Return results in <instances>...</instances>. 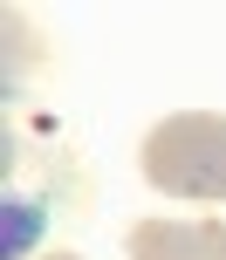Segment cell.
<instances>
[{
	"label": "cell",
	"mask_w": 226,
	"mask_h": 260,
	"mask_svg": "<svg viewBox=\"0 0 226 260\" xmlns=\"http://www.w3.org/2000/svg\"><path fill=\"white\" fill-rule=\"evenodd\" d=\"M144 178L172 199H226V117L213 110H178L144 130Z\"/></svg>",
	"instance_id": "6da1fadb"
},
{
	"label": "cell",
	"mask_w": 226,
	"mask_h": 260,
	"mask_svg": "<svg viewBox=\"0 0 226 260\" xmlns=\"http://www.w3.org/2000/svg\"><path fill=\"white\" fill-rule=\"evenodd\" d=\"M131 260H226V219H137Z\"/></svg>",
	"instance_id": "7a4b0ae2"
},
{
	"label": "cell",
	"mask_w": 226,
	"mask_h": 260,
	"mask_svg": "<svg viewBox=\"0 0 226 260\" xmlns=\"http://www.w3.org/2000/svg\"><path fill=\"white\" fill-rule=\"evenodd\" d=\"M48 260H82V253H48Z\"/></svg>",
	"instance_id": "3957f363"
}]
</instances>
